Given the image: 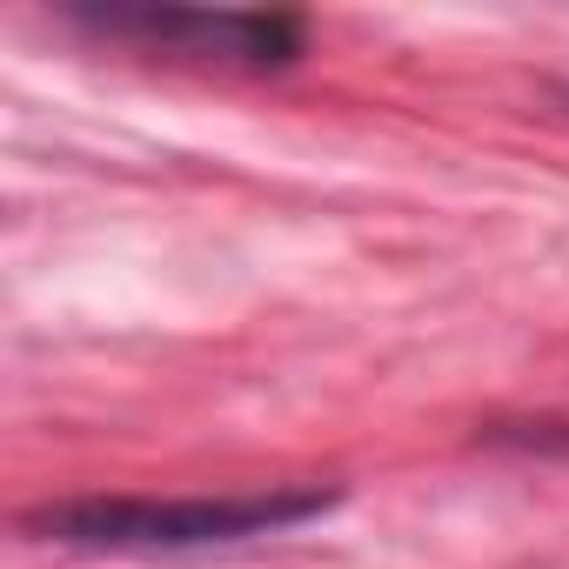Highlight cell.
<instances>
[{"label":"cell","instance_id":"1","mask_svg":"<svg viewBox=\"0 0 569 569\" xmlns=\"http://www.w3.org/2000/svg\"><path fill=\"white\" fill-rule=\"evenodd\" d=\"M336 496L322 489H274V496H88L34 509L28 529L74 549H201V542H241L322 516Z\"/></svg>","mask_w":569,"mask_h":569},{"label":"cell","instance_id":"2","mask_svg":"<svg viewBox=\"0 0 569 569\" xmlns=\"http://www.w3.org/2000/svg\"><path fill=\"white\" fill-rule=\"evenodd\" d=\"M88 28L108 34H141V41H174L208 61H241V68H289L309 48V28L296 14H194V8H108L81 14Z\"/></svg>","mask_w":569,"mask_h":569}]
</instances>
